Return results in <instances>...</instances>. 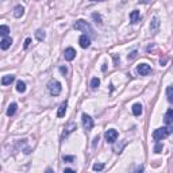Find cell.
<instances>
[{"label":"cell","instance_id":"9c48e42d","mask_svg":"<svg viewBox=\"0 0 173 173\" xmlns=\"http://www.w3.org/2000/svg\"><path fill=\"white\" fill-rule=\"evenodd\" d=\"M64 57H65L66 61L74 60V57H76V50H74L73 47H68V49H65V52H64Z\"/></svg>","mask_w":173,"mask_h":173},{"label":"cell","instance_id":"44dd1931","mask_svg":"<svg viewBox=\"0 0 173 173\" xmlns=\"http://www.w3.org/2000/svg\"><path fill=\"white\" fill-rule=\"evenodd\" d=\"M8 33H10V27H8V26H6V25H2V26H0V35H2L3 38L8 35Z\"/></svg>","mask_w":173,"mask_h":173},{"label":"cell","instance_id":"603a6c76","mask_svg":"<svg viewBox=\"0 0 173 173\" xmlns=\"http://www.w3.org/2000/svg\"><path fill=\"white\" fill-rule=\"evenodd\" d=\"M99 85H100V80L97 79V77H93V79L91 80V88H92V89H96Z\"/></svg>","mask_w":173,"mask_h":173},{"label":"cell","instance_id":"f546056e","mask_svg":"<svg viewBox=\"0 0 173 173\" xmlns=\"http://www.w3.org/2000/svg\"><path fill=\"white\" fill-rule=\"evenodd\" d=\"M60 70H61V72H62L64 74H66V73H68V69H66L65 66H60Z\"/></svg>","mask_w":173,"mask_h":173},{"label":"cell","instance_id":"52a82bcc","mask_svg":"<svg viewBox=\"0 0 173 173\" xmlns=\"http://www.w3.org/2000/svg\"><path fill=\"white\" fill-rule=\"evenodd\" d=\"M158 30H160V19H158V16H154L150 22V31L151 34H157Z\"/></svg>","mask_w":173,"mask_h":173},{"label":"cell","instance_id":"2e32d148","mask_svg":"<svg viewBox=\"0 0 173 173\" xmlns=\"http://www.w3.org/2000/svg\"><path fill=\"white\" fill-rule=\"evenodd\" d=\"M23 14H25V8H23L22 6H16L15 8H14V16H15V18H22Z\"/></svg>","mask_w":173,"mask_h":173},{"label":"cell","instance_id":"30bf717a","mask_svg":"<svg viewBox=\"0 0 173 173\" xmlns=\"http://www.w3.org/2000/svg\"><path fill=\"white\" fill-rule=\"evenodd\" d=\"M141 20V14H140V11H137V10H134V11H131L130 12V22L131 23H138Z\"/></svg>","mask_w":173,"mask_h":173},{"label":"cell","instance_id":"d6a6232c","mask_svg":"<svg viewBox=\"0 0 173 173\" xmlns=\"http://www.w3.org/2000/svg\"><path fill=\"white\" fill-rule=\"evenodd\" d=\"M97 141H99V135H97V137L93 140V146H95V145H96V142H97Z\"/></svg>","mask_w":173,"mask_h":173},{"label":"cell","instance_id":"4316f807","mask_svg":"<svg viewBox=\"0 0 173 173\" xmlns=\"http://www.w3.org/2000/svg\"><path fill=\"white\" fill-rule=\"evenodd\" d=\"M62 160L65 161V162H73L74 161V157H73V155H64Z\"/></svg>","mask_w":173,"mask_h":173},{"label":"cell","instance_id":"4fadbf2b","mask_svg":"<svg viewBox=\"0 0 173 173\" xmlns=\"http://www.w3.org/2000/svg\"><path fill=\"white\" fill-rule=\"evenodd\" d=\"M164 120H165V123L168 124H172L173 123V110L171 108V110H168L167 112H165V116H164Z\"/></svg>","mask_w":173,"mask_h":173},{"label":"cell","instance_id":"7a4b0ae2","mask_svg":"<svg viewBox=\"0 0 173 173\" xmlns=\"http://www.w3.org/2000/svg\"><path fill=\"white\" fill-rule=\"evenodd\" d=\"M74 29L76 30H80V31H84V33H88V34H92V27H91V25L88 22H85V20H83V19H80V20H77L76 23H74Z\"/></svg>","mask_w":173,"mask_h":173},{"label":"cell","instance_id":"83f0119b","mask_svg":"<svg viewBox=\"0 0 173 173\" xmlns=\"http://www.w3.org/2000/svg\"><path fill=\"white\" fill-rule=\"evenodd\" d=\"M137 54H138V52H137V50H134V52H131L130 54H128V60H134L135 57H137Z\"/></svg>","mask_w":173,"mask_h":173},{"label":"cell","instance_id":"ac0fdd59","mask_svg":"<svg viewBox=\"0 0 173 173\" xmlns=\"http://www.w3.org/2000/svg\"><path fill=\"white\" fill-rule=\"evenodd\" d=\"M16 108H18L16 103H11L8 106V110H7V115H8V116H12V115L16 112Z\"/></svg>","mask_w":173,"mask_h":173},{"label":"cell","instance_id":"5b68a950","mask_svg":"<svg viewBox=\"0 0 173 173\" xmlns=\"http://www.w3.org/2000/svg\"><path fill=\"white\" fill-rule=\"evenodd\" d=\"M137 73L141 74V76H147V74L151 73V66L147 65V64H140L137 66Z\"/></svg>","mask_w":173,"mask_h":173},{"label":"cell","instance_id":"8fae6325","mask_svg":"<svg viewBox=\"0 0 173 173\" xmlns=\"http://www.w3.org/2000/svg\"><path fill=\"white\" fill-rule=\"evenodd\" d=\"M66 107H68V101L65 100V101H62V103H61L58 111H57V116H58V118H64V116H65Z\"/></svg>","mask_w":173,"mask_h":173},{"label":"cell","instance_id":"d6986e66","mask_svg":"<svg viewBox=\"0 0 173 173\" xmlns=\"http://www.w3.org/2000/svg\"><path fill=\"white\" fill-rule=\"evenodd\" d=\"M16 91L20 93H23V92H26V84L23 83L22 80H19L18 83H16Z\"/></svg>","mask_w":173,"mask_h":173},{"label":"cell","instance_id":"6da1fadb","mask_svg":"<svg viewBox=\"0 0 173 173\" xmlns=\"http://www.w3.org/2000/svg\"><path fill=\"white\" fill-rule=\"evenodd\" d=\"M172 133H173V126L169 124L168 127H160V128H157V130H154L153 138L155 142H158V141H162L164 138H167L168 135H171Z\"/></svg>","mask_w":173,"mask_h":173},{"label":"cell","instance_id":"9a60e30c","mask_svg":"<svg viewBox=\"0 0 173 173\" xmlns=\"http://www.w3.org/2000/svg\"><path fill=\"white\" fill-rule=\"evenodd\" d=\"M14 80H15V76H14V74H7V76H4L2 79V84L3 85H8V84L14 83Z\"/></svg>","mask_w":173,"mask_h":173},{"label":"cell","instance_id":"cb8c5ba5","mask_svg":"<svg viewBox=\"0 0 173 173\" xmlns=\"http://www.w3.org/2000/svg\"><path fill=\"white\" fill-rule=\"evenodd\" d=\"M35 37H37V39L38 41H43L45 39V37H46V34H45V31H42V30H37Z\"/></svg>","mask_w":173,"mask_h":173},{"label":"cell","instance_id":"4dcf8cb0","mask_svg":"<svg viewBox=\"0 0 173 173\" xmlns=\"http://www.w3.org/2000/svg\"><path fill=\"white\" fill-rule=\"evenodd\" d=\"M64 172H74V169H72V168H65V169H64Z\"/></svg>","mask_w":173,"mask_h":173},{"label":"cell","instance_id":"836d02e7","mask_svg":"<svg viewBox=\"0 0 173 173\" xmlns=\"http://www.w3.org/2000/svg\"><path fill=\"white\" fill-rule=\"evenodd\" d=\"M91 2H104V0H91Z\"/></svg>","mask_w":173,"mask_h":173},{"label":"cell","instance_id":"ba28073f","mask_svg":"<svg viewBox=\"0 0 173 173\" xmlns=\"http://www.w3.org/2000/svg\"><path fill=\"white\" fill-rule=\"evenodd\" d=\"M79 43H80V46L83 47V49H87V47H89V46H91V38L87 35V34H84V35H81V37H80Z\"/></svg>","mask_w":173,"mask_h":173},{"label":"cell","instance_id":"277c9868","mask_svg":"<svg viewBox=\"0 0 173 173\" xmlns=\"http://www.w3.org/2000/svg\"><path fill=\"white\" fill-rule=\"evenodd\" d=\"M81 119H83L84 128H85L87 131H91V130H92V128H93V119L89 116V115L83 114V116H81Z\"/></svg>","mask_w":173,"mask_h":173},{"label":"cell","instance_id":"5bb4252c","mask_svg":"<svg viewBox=\"0 0 173 173\" xmlns=\"http://www.w3.org/2000/svg\"><path fill=\"white\" fill-rule=\"evenodd\" d=\"M76 123H73V122H70L69 124L65 127V131H64V134H62V137H66V135H69L70 133H73L74 130H76Z\"/></svg>","mask_w":173,"mask_h":173},{"label":"cell","instance_id":"1f68e13d","mask_svg":"<svg viewBox=\"0 0 173 173\" xmlns=\"http://www.w3.org/2000/svg\"><path fill=\"white\" fill-rule=\"evenodd\" d=\"M151 0H140V3H145V4H146V3H150Z\"/></svg>","mask_w":173,"mask_h":173},{"label":"cell","instance_id":"7402d4cb","mask_svg":"<svg viewBox=\"0 0 173 173\" xmlns=\"http://www.w3.org/2000/svg\"><path fill=\"white\" fill-rule=\"evenodd\" d=\"M92 19H93L95 22L97 23V25H103V19H101L100 14H97V12H93V14H92Z\"/></svg>","mask_w":173,"mask_h":173},{"label":"cell","instance_id":"7c38bea8","mask_svg":"<svg viewBox=\"0 0 173 173\" xmlns=\"http://www.w3.org/2000/svg\"><path fill=\"white\" fill-rule=\"evenodd\" d=\"M11 43H12V39L10 38V37H4V38L2 39V42H0V47H2V50H7L11 46Z\"/></svg>","mask_w":173,"mask_h":173},{"label":"cell","instance_id":"484cf974","mask_svg":"<svg viewBox=\"0 0 173 173\" xmlns=\"http://www.w3.org/2000/svg\"><path fill=\"white\" fill-rule=\"evenodd\" d=\"M92 169H93V171H103V169H104V164H95L93 165V167H92Z\"/></svg>","mask_w":173,"mask_h":173},{"label":"cell","instance_id":"d4e9b609","mask_svg":"<svg viewBox=\"0 0 173 173\" xmlns=\"http://www.w3.org/2000/svg\"><path fill=\"white\" fill-rule=\"evenodd\" d=\"M161 151H162V144H160V141H158L157 142V145H155V146H154V153H161Z\"/></svg>","mask_w":173,"mask_h":173},{"label":"cell","instance_id":"3957f363","mask_svg":"<svg viewBox=\"0 0 173 173\" xmlns=\"http://www.w3.org/2000/svg\"><path fill=\"white\" fill-rule=\"evenodd\" d=\"M47 88H49L50 93H52L53 96H58V95L61 93V89H62L61 84L57 80H52V81H50L49 85H47Z\"/></svg>","mask_w":173,"mask_h":173},{"label":"cell","instance_id":"e0dca14e","mask_svg":"<svg viewBox=\"0 0 173 173\" xmlns=\"http://www.w3.org/2000/svg\"><path fill=\"white\" fill-rule=\"evenodd\" d=\"M131 111H133V114L135 115V116H140V115L142 114V106L140 103H135L133 108H131Z\"/></svg>","mask_w":173,"mask_h":173},{"label":"cell","instance_id":"8992f818","mask_svg":"<svg viewBox=\"0 0 173 173\" xmlns=\"http://www.w3.org/2000/svg\"><path fill=\"white\" fill-rule=\"evenodd\" d=\"M118 131L115 130V128H110V130L106 131V141L108 142V144H114L115 141L118 140Z\"/></svg>","mask_w":173,"mask_h":173},{"label":"cell","instance_id":"f1b7e54d","mask_svg":"<svg viewBox=\"0 0 173 173\" xmlns=\"http://www.w3.org/2000/svg\"><path fill=\"white\" fill-rule=\"evenodd\" d=\"M30 43H31V39H30V38H27V39L25 41V49H27V47H29V45H30Z\"/></svg>","mask_w":173,"mask_h":173},{"label":"cell","instance_id":"ffe728a7","mask_svg":"<svg viewBox=\"0 0 173 173\" xmlns=\"http://www.w3.org/2000/svg\"><path fill=\"white\" fill-rule=\"evenodd\" d=\"M167 97L169 103H173V85H169L167 88Z\"/></svg>","mask_w":173,"mask_h":173}]
</instances>
